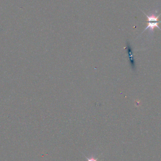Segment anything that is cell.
Returning a JSON list of instances; mask_svg holds the SVG:
<instances>
[{
    "instance_id": "obj_1",
    "label": "cell",
    "mask_w": 161,
    "mask_h": 161,
    "mask_svg": "<svg viewBox=\"0 0 161 161\" xmlns=\"http://www.w3.org/2000/svg\"><path fill=\"white\" fill-rule=\"evenodd\" d=\"M142 12H143L144 13L145 15L146 16V17L147 18V21L149 22H159L160 21H159L158 19L161 16V13L160 15H159L157 16H156V15H155V13L157 12V11H155L153 12V13H151L150 14V15L148 16L146 14V13H145L144 11H142Z\"/></svg>"
},
{
    "instance_id": "obj_2",
    "label": "cell",
    "mask_w": 161,
    "mask_h": 161,
    "mask_svg": "<svg viewBox=\"0 0 161 161\" xmlns=\"http://www.w3.org/2000/svg\"><path fill=\"white\" fill-rule=\"evenodd\" d=\"M161 23V21L159 22H148V25L146 27L145 29L144 30V32L145 31H146V30L147 29H149V31H151V32H153L154 31V29L155 27H157L159 29L161 30L160 27H159L158 25L159 23Z\"/></svg>"
},
{
    "instance_id": "obj_3",
    "label": "cell",
    "mask_w": 161,
    "mask_h": 161,
    "mask_svg": "<svg viewBox=\"0 0 161 161\" xmlns=\"http://www.w3.org/2000/svg\"><path fill=\"white\" fill-rule=\"evenodd\" d=\"M128 51H129V54L130 58V62L132 64V66L134 67L135 66V63H134V59L133 58V54H132V51H131L130 48L129 47L128 49Z\"/></svg>"
},
{
    "instance_id": "obj_4",
    "label": "cell",
    "mask_w": 161,
    "mask_h": 161,
    "mask_svg": "<svg viewBox=\"0 0 161 161\" xmlns=\"http://www.w3.org/2000/svg\"><path fill=\"white\" fill-rule=\"evenodd\" d=\"M83 155L85 157L87 161H98V159H99V157L96 158L93 156H91L90 157H88L85 155H84L83 153Z\"/></svg>"
}]
</instances>
